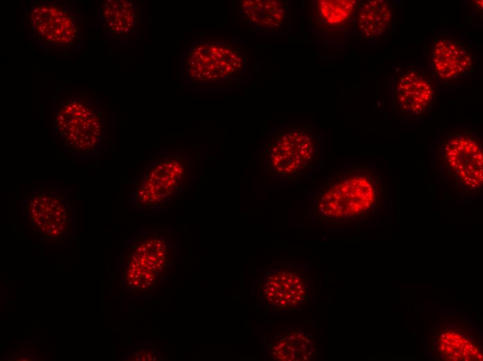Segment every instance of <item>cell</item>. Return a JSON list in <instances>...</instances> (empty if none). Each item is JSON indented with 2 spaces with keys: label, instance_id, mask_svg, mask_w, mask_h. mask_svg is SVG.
I'll list each match as a JSON object with an SVG mask.
<instances>
[{
  "label": "cell",
  "instance_id": "6da1fadb",
  "mask_svg": "<svg viewBox=\"0 0 483 361\" xmlns=\"http://www.w3.org/2000/svg\"><path fill=\"white\" fill-rule=\"evenodd\" d=\"M59 142L74 153H93L102 133V117L88 101L69 99L59 103L55 115Z\"/></svg>",
  "mask_w": 483,
  "mask_h": 361
},
{
  "label": "cell",
  "instance_id": "7a4b0ae2",
  "mask_svg": "<svg viewBox=\"0 0 483 361\" xmlns=\"http://www.w3.org/2000/svg\"><path fill=\"white\" fill-rule=\"evenodd\" d=\"M375 187L364 175H352L334 182L320 196L317 210L330 218L357 215L367 210L375 199Z\"/></svg>",
  "mask_w": 483,
  "mask_h": 361
},
{
  "label": "cell",
  "instance_id": "3957f363",
  "mask_svg": "<svg viewBox=\"0 0 483 361\" xmlns=\"http://www.w3.org/2000/svg\"><path fill=\"white\" fill-rule=\"evenodd\" d=\"M187 172L182 158L157 161L136 181L133 192L137 204L141 207L164 204L185 185Z\"/></svg>",
  "mask_w": 483,
  "mask_h": 361
},
{
  "label": "cell",
  "instance_id": "277c9868",
  "mask_svg": "<svg viewBox=\"0 0 483 361\" xmlns=\"http://www.w3.org/2000/svg\"><path fill=\"white\" fill-rule=\"evenodd\" d=\"M240 51L226 43H203L193 47L187 54V71L201 81H219L235 75L243 67Z\"/></svg>",
  "mask_w": 483,
  "mask_h": 361
},
{
  "label": "cell",
  "instance_id": "5b68a950",
  "mask_svg": "<svg viewBox=\"0 0 483 361\" xmlns=\"http://www.w3.org/2000/svg\"><path fill=\"white\" fill-rule=\"evenodd\" d=\"M169 247L158 235L140 236L126 255V276L130 285L144 289L154 283L168 265Z\"/></svg>",
  "mask_w": 483,
  "mask_h": 361
},
{
  "label": "cell",
  "instance_id": "8992f818",
  "mask_svg": "<svg viewBox=\"0 0 483 361\" xmlns=\"http://www.w3.org/2000/svg\"><path fill=\"white\" fill-rule=\"evenodd\" d=\"M67 199L51 189L35 190L26 203V215L44 238L60 242L68 232L69 210Z\"/></svg>",
  "mask_w": 483,
  "mask_h": 361
},
{
  "label": "cell",
  "instance_id": "52a82bcc",
  "mask_svg": "<svg viewBox=\"0 0 483 361\" xmlns=\"http://www.w3.org/2000/svg\"><path fill=\"white\" fill-rule=\"evenodd\" d=\"M31 31L42 41L56 44H71L78 37V18L60 3L35 4L28 20Z\"/></svg>",
  "mask_w": 483,
  "mask_h": 361
},
{
  "label": "cell",
  "instance_id": "ba28073f",
  "mask_svg": "<svg viewBox=\"0 0 483 361\" xmlns=\"http://www.w3.org/2000/svg\"><path fill=\"white\" fill-rule=\"evenodd\" d=\"M312 135L298 128H288L277 136L269 151L271 169L277 173L293 174L307 168L314 154Z\"/></svg>",
  "mask_w": 483,
  "mask_h": 361
},
{
  "label": "cell",
  "instance_id": "9c48e42d",
  "mask_svg": "<svg viewBox=\"0 0 483 361\" xmlns=\"http://www.w3.org/2000/svg\"><path fill=\"white\" fill-rule=\"evenodd\" d=\"M446 156L450 168L468 187L478 188L483 180L482 152L471 138H455L446 146Z\"/></svg>",
  "mask_w": 483,
  "mask_h": 361
},
{
  "label": "cell",
  "instance_id": "30bf717a",
  "mask_svg": "<svg viewBox=\"0 0 483 361\" xmlns=\"http://www.w3.org/2000/svg\"><path fill=\"white\" fill-rule=\"evenodd\" d=\"M261 292L263 299L276 308H294L306 296V283L303 277L290 269H278L264 279Z\"/></svg>",
  "mask_w": 483,
  "mask_h": 361
},
{
  "label": "cell",
  "instance_id": "8fae6325",
  "mask_svg": "<svg viewBox=\"0 0 483 361\" xmlns=\"http://www.w3.org/2000/svg\"><path fill=\"white\" fill-rule=\"evenodd\" d=\"M434 69L444 79L457 77L467 72L473 65V57L460 42L450 38L437 40L432 51Z\"/></svg>",
  "mask_w": 483,
  "mask_h": 361
},
{
  "label": "cell",
  "instance_id": "7c38bea8",
  "mask_svg": "<svg viewBox=\"0 0 483 361\" xmlns=\"http://www.w3.org/2000/svg\"><path fill=\"white\" fill-rule=\"evenodd\" d=\"M434 96L430 81L415 72L402 75L395 87V97L399 108L418 114L426 109Z\"/></svg>",
  "mask_w": 483,
  "mask_h": 361
},
{
  "label": "cell",
  "instance_id": "4fadbf2b",
  "mask_svg": "<svg viewBox=\"0 0 483 361\" xmlns=\"http://www.w3.org/2000/svg\"><path fill=\"white\" fill-rule=\"evenodd\" d=\"M240 8L249 21L264 28H278L285 19L286 10L280 1H242Z\"/></svg>",
  "mask_w": 483,
  "mask_h": 361
},
{
  "label": "cell",
  "instance_id": "5bb4252c",
  "mask_svg": "<svg viewBox=\"0 0 483 361\" xmlns=\"http://www.w3.org/2000/svg\"><path fill=\"white\" fill-rule=\"evenodd\" d=\"M391 18V9L385 1H367L357 17L359 29L368 38L376 37L388 28Z\"/></svg>",
  "mask_w": 483,
  "mask_h": 361
},
{
  "label": "cell",
  "instance_id": "9a60e30c",
  "mask_svg": "<svg viewBox=\"0 0 483 361\" xmlns=\"http://www.w3.org/2000/svg\"><path fill=\"white\" fill-rule=\"evenodd\" d=\"M102 16L106 26L116 34L131 31L135 23V8L130 1H105Z\"/></svg>",
  "mask_w": 483,
  "mask_h": 361
},
{
  "label": "cell",
  "instance_id": "2e32d148",
  "mask_svg": "<svg viewBox=\"0 0 483 361\" xmlns=\"http://www.w3.org/2000/svg\"><path fill=\"white\" fill-rule=\"evenodd\" d=\"M312 353V341L302 333L285 335L273 348V354L280 360H306Z\"/></svg>",
  "mask_w": 483,
  "mask_h": 361
},
{
  "label": "cell",
  "instance_id": "e0dca14e",
  "mask_svg": "<svg viewBox=\"0 0 483 361\" xmlns=\"http://www.w3.org/2000/svg\"><path fill=\"white\" fill-rule=\"evenodd\" d=\"M439 352L450 360H482L479 350L467 338L455 332L448 331L439 339Z\"/></svg>",
  "mask_w": 483,
  "mask_h": 361
},
{
  "label": "cell",
  "instance_id": "ac0fdd59",
  "mask_svg": "<svg viewBox=\"0 0 483 361\" xmlns=\"http://www.w3.org/2000/svg\"><path fill=\"white\" fill-rule=\"evenodd\" d=\"M357 1L319 0L318 10L321 18L328 24L337 25L347 21L352 15Z\"/></svg>",
  "mask_w": 483,
  "mask_h": 361
},
{
  "label": "cell",
  "instance_id": "d6986e66",
  "mask_svg": "<svg viewBox=\"0 0 483 361\" xmlns=\"http://www.w3.org/2000/svg\"><path fill=\"white\" fill-rule=\"evenodd\" d=\"M476 2H477L476 4L478 6V7L482 9V0L477 1Z\"/></svg>",
  "mask_w": 483,
  "mask_h": 361
}]
</instances>
